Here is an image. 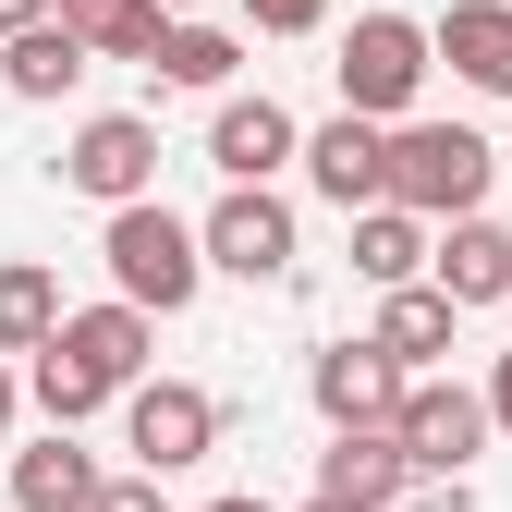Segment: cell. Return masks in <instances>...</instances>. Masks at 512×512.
Wrapping results in <instances>:
<instances>
[{
    "label": "cell",
    "instance_id": "cell-1",
    "mask_svg": "<svg viewBox=\"0 0 512 512\" xmlns=\"http://www.w3.org/2000/svg\"><path fill=\"white\" fill-rule=\"evenodd\" d=\"M110 293H135L147 317H183V305H196L208 293V232L196 220H171L159 196H135V208H110Z\"/></svg>",
    "mask_w": 512,
    "mask_h": 512
},
{
    "label": "cell",
    "instance_id": "cell-2",
    "mask_svg": "<svg viewBox=\"0 0 512 512\" xmlns=\"http://www.w3.org/2000/svg\"><path fill=\"white\" fill-rule=\"evenodd\" d=\"M488 135H464V122H391V196L415 220H464L488 208Z\"/></svg>",
    "mask_w": 512,
    "mask_h": 512
},
{
    "label": "cell",
    "instance_id": "cell-3",
    "mask_svg": "<svg viewBox=\"0 0 512 512\" xmlns=\"http://www.w3.org/2000/svg\"><path fill=\"white\" fill-rule=\"evenodd\" d=\"M427 61H439V37L415 25V13H354V37H342V110H366V122H415V86H427Z\"/></svg>",
    "mask_w": 512,
    "mask_h": 512
},
{
    "label": "cell",
    "instance_id": "cell-4",
    "mask_svg": "<svg viewBox=\"0 0 512 512\" xmlns=\"http://www.w3.org/2000/svg\"><path fill=\"white\" fill-rule=\"evenodd\" d=\"M49 171L74 183L86 208H135V196H159V122H135V110H98V122H74V147H61Z\"/></svg>",
    "mask_w": 512,
    "mask_h": 512
},
{
    "label": "cell",
    "instance_id": "cell-5",
    "mask_svg": "<svg viewBox=\"0 0 512 512\" xmlns=\"http://www.w3.org/2000/svg\"><path fill=\"white\" fill-rule=\"evenodd\" d=\"M122 452L159 464V476L208 464V452H220V403L196 391V378H135V391H122Z\"/></svg>",
    "mask_w": 512,
    "mask_h": 512
},
{
    "label": "cell",
    "instance_id": "cell-6",
    "mask_svg": "<svg viewBox=\"0 0 512 512\" xmlns=\"http://www.w3.org/2000/svg\"><path fill=\"white\" fill-rule=\"evenodd\" d=\"M305 391H317V415H330V427H403L415 366H403L391 342H330V354L305 366Z\"/></svg>",
    "mask_w": 512,
    "mask_h": 512
},
{
    "label": "cell",
    "instance_id": "cell-7",
    "mask_svg": "<svg viewBox=\"0 0 512 512\" xmlns=\"http://www.w3.org/2000/svg\"><path fill=\"white\" fill-rule=\"evenodd\" d=\"M305 183H317V196H330L342 220H354V208H378V196H391V122L330 110V122L305 135Z\"/></svg>",
    "mask_w": 512,
    "mask_h": 512
},
{
    "label": "cell",
    "instance_id": "cell-8",
    "mask_svg": "<svg viewBox=\"0 0 512 512\" xmlns=\"http://www.w3.org/2000/svg\"><path fill=\"white\" fill-rule=\"evenodd\" d=\"M196 232H208V269H232V281H281L293 269V208L269 196V183H232Z\"/></svg>",
    "mask_w": 512,
    "mask_h": 512
},
{
    "label": "cell",
    "instance_id": "cell-9",
    "mask_svg": "<svg viewBox=\"0 0 512 512\" xmlns=\"http://www.w3.org/2000/svg\"><path fill=\"white\" fill-rule=\"evenodd\" d=\"M488 391H452V378H415L403 391V452H415V476H464L476 452H488Z\"/></svg>",
    "mask_w": 512,
    "mask_h": 512
},
{
    "label": "cell",
    "instance_id": "cell-10",
    "mask_svg": "<svg viewBox=\"0 0 512 512\" xmlns=\"http://www.w3.org/2000/svg\"><path fill=\"white\" fill-rule=\"evenodd\" d=\"M317 488L354 500V512L415 500V452H403V427H330V452H317Z\"/></svg>",
    "mask_w": 512,
    "mask_h": 512
},
{
    "label": "cell",
    "instance_id": "cell-11",
    "mask_svg": "<svg viewBox=\"0 0 512 512\" xmlns=\"http://www.w3.org/2000/svg\"><path fill=\"white\" fill-rule=\"evenodd\" d=\"M49 342L74 354V366L98 378L110 403H122V391H135V378H147V305H135V293H110V305H74V317H61Z\"/></svg>",
    "mask_w": 512,
    "mask_h": 512
},
{
    "label": "cell",
    "instance_id": "cell-12",
    "mask_svg": "<svg viewBox=\"0 0 512 512\" xmlns=\"http://www.w3.org/2000/svg\"><path fill=\"white\" fill-rule=\"evenodd\" d=\"M208 159H220V183H269L281 159H305V135H293V110H281V98H220Z\"/></svg>",
    "mask_w": 512,
    "mask_h": 512
},
{
    "label": "cell",
    "instance_id": "cell-13",
    "mask_svg": "<svg viewBox=\"0 0 512 512\" xmlns=\"http://www.w3.org/2000/svg\"><path fill=\"white\" fill-rule=\"evenodd\" d=\"M427 281L452 293L464 317H476V305H500V293H512V232H500L488 208H464L452 232H439V256H427Z\"/></svg>",
    "mask_w": 512,
    "mask_h": 512
},
{
    "label": "cell",
    "instance_id": "cell-14",
    "mask_svg": "<svg viewBox=\"0 0 512 512\" xmlns=\"http://www.w3.org/2000/svg\"><path fill=\"white\" fill-rule=\"evenodd\" d=\"M427 37H439V61H452L476 98H512V0H452Z\"/></svg>",
    "mask_w": 512,
    "mask_h": 512
},
{
    "label": "cell",
    "instance_id": "cell-15",
    "mask_svg": "<svg viewBox=\"0 0 512 512\" xmlns=\"http://www.w3.org/2000/svg\"><path fill=\"white\" fill-rule=\"evenodd\" d=\"M86 61H98V49L49 13V25H25V37H0V86H13L25 110H49V98H74V86H86Z\"/></svg>",
    "mask_w": 512,
    "mask_h": 512
},
{
    "label": "cell",
    "instance_id": "cell-16",
    "mask_svg": "<svg viewBox=\"0 0 512 512\" xmlns=\"http://www.w3.org/2000/svg\"><path fill=\"white\" fill-rule=\"evenodd\" d=\"M427 220L403 208V196H378V208H354V281L366 293H391V281H427Z\"/></svg>",
    "mask_w": 512,
    "mask_h": 512
},
{
    "label": "cell",
    "instance_id": "cell-17",
    "mask_svg": "<svg viewBox=\"0 0 512 512\" xmlns=\"http://www.w3.org/2000/svg\"><path fill=\"white\" fill-rule=\"evenodd\" d=\"M98 452H74V427H49L37 439V452H13V500L25 512H98Z\"/></svg>",
    "mask_w": 512,
    "mask_h": 512
},
{
    "label": "cell",
    "instance_id": "cell-18",
    "mask_svg": "<svg viewBox=\"0 0 512 512\" xmlns=\"http://www.w3.org/2000/svg\"><path fill=\"white\" fill-rule=\"evenodd\" d=\"M452 317H464V305L439 293V281H391V293H378V330H366V342H391L403 366H427V354H452Z\"/></svg>",
    "mask_w": 512,
    "mask_h": 512
},
{
    "label": "cell",
    "instance_id": "cell-19",
    "mask_svg": "<svg viewBox=\"0 0 512 512\" xmlns=\"http://www.w3.org/2000/svg\"><path fill=\"white\" fill-rule=\"evenodd\" d=\"M61 25H74L98 61H159V37H171L159 0H61Z\"/></svg>",
    "mask_w": 512,
    "mask_h": 512
},
{
    "label": "cell",
    "instance_id": "cell-20",
    "mask_svg": "<svg viewBox=\"0 0 512 512\" xmlns=\"http://www.w3.org/2000/svg\"><path fill=\"white\" fill-rule=\"evenodd\" d=\"M61 317H74V305H61V281L37 269V256H13V269H0V354H37Z\"/></svg>",
    "mask_w": 512,
    "mask_h": 512
},
{
    "label": "cell",
    "instance_id": "cell-21",
    "mask_svg": "<svg viewBox=\"0 0 512 512\" xmlns=\"http://www.w3.org/2000/svg\"><path fill=\"white\" fill-rule=\"evenodd\" d=\"M232 61H244V49H232L220 25H171L147 74H159V86H208V98H232Z\"/></svg>",
    "mask_w": 512,
    "mask_h": 512
},
{
    "label": "cell",
    "instance_id": "cell-22",
    "mask_svg": "<svg viewBox=\"0 0 512 512\" xmlns=\"http://www.w3.org/2000/svg\"><path fill=\"white\" fill-rule=\"evenodd\" d=\"M25 391H37V415H49V427H86V415L110 403V391H98V378L61 354V342H37V354H25Z\"/></svg>",
    "mask_w": 512,
    "mask_h": 512
},
{
    "label": "cell",
    "instance_id": "cell-23",
    "mask_svg": "<svg viewBox=\"0 0 512 512\" xmlns=\"http://www.w3.org/2000/svg\"><path fill=\"white\" fill-rule=\"evenodd\" d=\"M232 13H244L256 37H317V25H330V0H232Z\"/></svg>",
    "mask_w": 512,
    "mask_h": 512
},
{
    "label": "cell",
    "instance_id": "cell-24",
    "mask_svg": "<svg viewBox=\"0 0 512 512\" xmlns=\"http://www.w3.org/2000/svg\"><path fill=\"white\" fill-rule=\"evenodd\" d=\"M98 512H171V500H159V464H135V476H110V488H98Z\"/></svg>",
    "mask_w": 512,
    "mask_h": 512
},
{
    "label": "cell",
    "instance_id": "cell-25",
    "mask_svg": "<svg viewBox=\"0 0 512 512\" xmlns=\"http://www.w3.org/2000/svg\"><path fill=\"white\" fill-rule=\"evenodd\" d=\"M61 0H0V37H25V25H49Z\"/></svg>",
    "mask_w": 512,
    "mask_h": 512
},
{
    "label": "cell",
    "instance_id": "cell-26",
    "mask_svg": "<svg viewBox=\"0 0 512 512\" xmlns=\"http://www.w3.org/2000/svg\"><path fill=\"white\" fill-rule=\"evenodd\" d=\"M488 415H500V427H512V354H500V366H488Z\"/></svg>",
    "mask_w": 512,
    "mask_h": 512
},
{
    "label": "cell",
    "instance_id": "cell-27",
    "mask_svg": "<svg viewBox=\"0 0 512 512\" xmlns=\"http://www.w3.org/2000/svg\"><path fill=\"white\" fill-rule=\"evenodd\" d=\"M13 403H25V378H13V354H0V439H13Z\"/></svg>",
    "mask_w": 512,
    "mask_h": 512
},
{
    "label": "cell",
    "instance_id": "cell-28",
    "mask_svg": "<svg viewBox=\"0 0 512 512\" xmlns=\"http://www.w3.org/2000/svg\"><path fill=\"white\" fill-rule=\"evenodd\" d=\"M196 512H269V500H196Z\"/></svg>",
    "mask_w": 512,
    "mask_h": 512
},
{
    "label": "cell",
    "instance_id": "cell-29",
    "mask_svg": "<svg viewBox=\"0 0 512 512\" xmlns=\"http://www.w3.org/2000/svg\"><path fill=\"white\" fill-rule=\"evenodd\" d=\"M305 512H354V500H330V488H317V500H305Z\"/></svg>",
    "mask_w": 512,
    "mask_h": 512
},
{
    "label": "cell",
    "instance_id": "cell-30",
    "mask_svg": "<svg viewBox=\"0 0 512 512\" xmlns=\"http://www.w3.org/2000/svg\"><path fill=\"white\" fill-rule=\"evenodd\" d=\"M159 13H196V0H159Z\"/></svg>",
    "mask_w": 512,
    "mask_h": 512
}]
</instances>
